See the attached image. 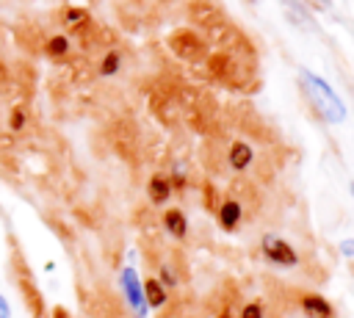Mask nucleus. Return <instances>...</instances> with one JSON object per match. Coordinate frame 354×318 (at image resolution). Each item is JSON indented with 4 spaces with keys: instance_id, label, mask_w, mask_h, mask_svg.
I'll return each mask as SVG.
<instances>
[{
    "instance_id": "f257e3e1",
    "label": "nucleus",
    "mask_w": 354,
    "mask_h": 318,
    "mask_svg": "<svg viewBox=\"0 0 354 318\" xmlns=\"http://www.w3.org/2000/svg\"><path fill=\"white\" fill-rule=\"evenodd\" d=\"M301 77H304V88H307V94H310L315 111L321 113V119H326L329 124H340V122L346 119V105H343V100L335 94V88H332L321 75H315V72H310V69H301Z\"/></svg>"
},
{
    "instance_id": "f03ea898",
    "label": "nucleus",
    "mask_w": 354,
    "mask_h": 318,
    "mask_svg": "<svg viewBox=\"0 0 354 318\" xmlns=\"http://www.w3.org/2000/svg\"><path fill=\"white\" fill-rule=\"evenodd\" d=\"M119 285H122V296H124V301L130 304V310H133V312H136L138 318H144V315H147L144 282L138 279V271H136L133 265L122 268V274H119Z\"/></svg>"
},
{
    "instance_id": "7ed1b4c3",
    "label": "nucleus",
    "mask_w": 354,
    "mask_h": 318,
    "mask_svg": "<svg viewBox=\"0 0 354 318\" xmlns=\"http://www.w3.org/2000/svg\"><path fill=\"white\" fill-rule=\"evenodd\" d=\"M263 254L271 263H277V265H296L299 263V257L290 249V243H285L282 238H274V235H266L263 238Z\"/></svg>"
},
{
    "instance_id": "20e7f679",
    "label": "nucleus",
    "mask_w": 354,
    "mask_h": 318,
    "mask_svg": "<svg viewBox=\"0 0 354 318\" xmlns=\"http://www.w3.org/2000/svg\"><path fill=\"white\" fill-rule=\"evenodd\" d=\"M301 310L310 315V318H332V304L315 293H307L301 299Z\"/></svg>"
},
{
    "instance_id": "39448f33",
    "label": "nucleus",
    "mask_w": 354,
    "mask_h": 318,
    "mask_svg": "<svg viewBox=\"0 0 354 318\" xmlns=\"http://www.w3.org/2000/svg\"><path fill=\"white\" fill-rule=\"evenodd\" d=\"M252 158H254V152H252V147H249V144L238 141V144H232V147H230V166H232V169L243 171V169L252 163Z\"/></svg>"
},
{
    "instance_id": "423d86ee",
    "label": "nucleus",
    "mask_w": 354,
    "mask_h": 318,
    "mask_svg": "<svg viewBox=\"0 0 354 318\" xmlns=\"http://www.w3.org/2000/svg\"><path fill=\"white\" fill-rule=\"evenodd\" d=\"M144 299H147V307H160L166 304V288L160 279H147L144 282Z\"/></svg>"
},
{
    "instance_id": "0eeeda50",
    "label": "nucleus",
    "mask_w": 354,
    "mask_h": 318,
    "mask_svg": "<svg viewBox=\"0 0 354 318\" xmlns=\"http://www.w3.org/2000/svg\"><path fill=\"white\" fill-rule=\"evenodd\" d=\"M163 224H166V230H169L174 238H183V235L188 232V221H185V216H183L180 210H166V213H163Z\"/></svg>"
},
{
    "instance_id": "6e6552de",
    "label": "nucleus",
    "mask_w": 354,
    "mask_h": 318,
    "mask_svg": "<svg viewBox=\"0 0 354 318\" xmlns=\"http://www.w3.org/2000/svg\"><path fill=\"white\" fill-rule=\"evenodd\" d=\"M218 218H221L224 230H235V227H238V221H241V205H238L235 199H227V202L221 205Z\"/></svg>"
},
{
    "instance_id": "1a4fd4ad",
    "label": "nucleus",
    "mask_w": 354,
    "mask_h": 318,
    "mask_svg": "<svg viewBox=\"0 0 354 318\" xmlns=\"http://www.w3.org/2000/svg\"><path fill=\"white\" fill-rule=\"evenodd\" d=\"M147 191H149V199H152V202H166V199H169L171 185H169V180H166L163 174H155V177L149 180Z\"/></svg>"
},
{
    "instance_id": "9d476101",
    "label": "nucleus",
    "mask_w": 354,
    "mask_h": 318,
    "mask_svg": "<svg viewBox=\"0 0 354 318\" xmlns=\"http://www.w3.org/2000/svg\"><path fill=\"white\" fill-rule=\"evenodd\" d=\"M47 53H53V55L66 53V39H64V36H53V39L47 41Z\"/></svg>"
},
{
    "instance_id": "9b49d317",
    "label": "nucleus",
    "mask_w": 354,
    "mask_h": 318,
    "mask_svg": "<svg viewBox=\"0 0 354 318\" xmlns=\"http://www.w3.org/2000/svg\"><path fill=\"white\" fill-rule=\"evenodd\" d=\"M241 318H263V304L249 301V304L241 310Z\"/></svg>"
},
{
    "instance_id": "f8f14e48",
    "label": "nucleus",
    "mask_w": 354,
    "mask_h": 318,
    "mask_svg": "<svg viewBox=\"0 0 354 318\" xmlns=\"http://www.w3.org/2000/svg\"><path fill=\"white\" fill-rule=\"evenodd\" d=\"M116 66H119V55H116V53H108V55H105V64L100 66V72H102V75H111V72H116Z\"/></svg>"
},
{
    "instance_id": "ddd939ff",
    "label": "nucleus",
    "mask_w": 354,
    "mask_h": 318,
    "mask_svg": "<svg viewBox=\"0 0 354 318\" xmlns=\"http://www.w3.org/2000/svg\"><path fill=\"white\" fill-rule=\"evenodd\" d=\"M0 318H11V304L3 293H0Z\"/></svg>"
},
{
    "instance_id": "4468645a",
    "label": "nucleus",
    "mask_w": 354,
    "mask_h": 318,
    "mask_svg": "<svg viewBox=\"0 0 354 318\" xmlns=\"http://www.w3.org/2000/svg\"><path fill=\"white\" fill-rule=\"evenodd\" d=\"M340 252H343L346 257H354V238H348V241H343V243H340Z\"/></svg>"
},
{
    "instance_id": "2eb2a0df",
    "label": "nucleus",
    "mask_w": 354,
    "mask_h": 318,
    "mask_svg": "<svg viewBox=\"0 0 354 318\" xmlns=\"http://www.w3.org/2000/svg\"><path fill=\"white\" fill-rule=\"evenodd\" d=\"M351 194H354V183H351Z\"/></svg>"
},
{
    "instance_id": "dca6fc26",
    "label": "nucleus",
    "mask_w": 354,
    "mask_h": 318,
    "mask_svg": "<svg viewBox=\"0 0 354 318\" xmlns=\"http://www.w3.org/2000/svg\"><path fill=\"white\" fill-rule=\"evenodd\" d=\"M313 3H318V0H313Z\"/></svg>"
},
{
    "instance_id": "f3484780",
    "label": "nucleus",
    "mask_w": 354,
    "mask_h": 318,
    "mask_svg": "<svg viewBox=\"0 0 354 318\" xmlns=\"http://www.w3.org/2000/svg\"><path fill=\"white\" fill-rule=\"evenodd\" d=\"M224 318H227V315H224Z\"/></svg>"
}]
</instances>
